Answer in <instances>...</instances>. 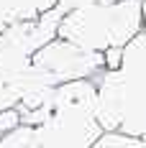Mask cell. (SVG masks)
<instances>
[{
    "label": "cell",
    "mask_w": 146,
    "mask_h": 148,
    "mask_svg": "<svg viewBox=\"0 0 146 148\" xmlns=\"http://www.w3.org/2000/svg\"><path fill=\"white\" fill-rule=\"evenodd\" d=\"M21 125H23V112H21L18 107H8V110L0 112V135L13 133Z\"/></svg>",
    "instance_id": "52a82bcc"
},
{
    "label": "cell",
    "mask_w": 146,
    "mask_h": 148,
    "mask_svg": "<svg viewBox=\"0 0 146 148\" xmlns=\"http://www.w3.org/2000/svg\"><path fill=\"white\" fill-rule=\"evenodd\" d=\"M141 13H144V31H146V0H141Z\"/></svg>",
    "instance_id": "ba28073f"
},
{
    "label": "cell",
    "mask_w": 146,
    "mask_h": 148,
    "mask_svg": "<svg viewBox=\"0 0 146 148\" xmlns=\"http://www.w3.org/2000/svg\"><path fill=\"white\" fill-rule=\"evenodd\" d=\"M95 79H80L59 84L49 102L23 115V125H31L41 148H92L102 138L95 118Z\"/></svg>",
    "instance_id": "6da1fadb"
},
{
    "label": "cell",
    "mask_w": 146,
    "mask_h": 148,
    "mask_svg": "<svg viewBox=\"0 0 146 148\" xmlns=\"http://www.w3.org/2000/svg\"><path fill=\"white\" fill-rule=\"evenodd\" d=\"M33 66H39L54 84H67V82H80V79H98L108 69L102 54L85 51L67 38H59V36L36 51Z\"/></svg>",
    "instance_id": "3957f363"
},
{
    "label": "cell",
    "mask_w": 146,
    "mask_h": 148,
    "mask_svg": "<svg viewBox=\"0 0 146 148\" xmlns=\"http://www.w3.org/2000/svg\"><path fill=\"white\" fill-rule=\"evenodd\" d=\"M110 69L116 72L123 95V118L118 125L120 133L133 118L146 112V31H141L118 51V61Z\"/></svg>",
    "instance_id": "277c9868"
},
{
    "label": "cell",
    "mask_w": 146,
    "mask_h": 148,
    "mask_svg": "<svg viewBox=\"0 0 146 148\" xmlns=\"http://www.w3.org/2000/svg\"><path fill=\"white\" fill-rule=\"evenodd\" d=\"M0 148H41L31 125H21L13 133L0 135Z\"/></svg>",
    "instance_id": "5b68a950"
},
{
    "label": "cell",
    "mask_w": 146,
    "mask_h": 148,
    "mask_svg": "<svg viewBox=\"0 0 146 148\" xmlns=\"http://www.w3.org/2000/svg\"><path fill=\"white\" fill-rule=\"evenodd\" d=\"M141 31H144L141 0H105L64 13L59 21L57 36L72 41L85 51L105 56L110 51H120Z\"/></svg>",
    "instance_id": "7a4b0ae2"
},
{
    "label": "cell",
    "mask_w": 146,
    "mask_h": 148,
    "mask_svg": "<svg viewBox=\"0 0 146 148\" xmlns=\"http://www.w3.org/2000/svg\"><path fill=\"white\" fill-rule=\"evenodd\" d=\"M92 148H146V140L128 138V135H120V133H102V138Z\"/></svg>",
    "instance_id": "8992f818"
}]
</instances>
